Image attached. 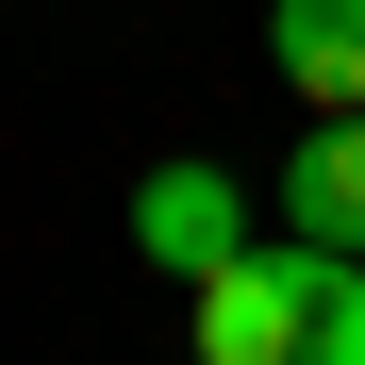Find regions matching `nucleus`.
<instances>
[{"label":"nucleus","instance_id":"f03ea898","mask_svg":"<svg viewBox=\"0 0 365 365\" xmlns=\"http://www.w3.org/2000/svg\"><path fill=\"white\" fill-rule=\"evenodd\" d=\"M133 250H150L166 282H216L232 250H266V232H250V182H232V166H200V150H182V166H150V182H133Z\"/></svg>","mask_w":365,"mask_h":365},{"label":"nucleus","instance_id":"f257e3e1","mask_svg":"<svg viewBox=\"0 0 365 365\" xmlns=\"http://www.w3.org/2000/svg\"><path fill=\"white\" fill-rule=\"evenodd\" d=\"M182 299H200V365H365V250L282 232V250H232Z\"/></svg>","mask_w":365,"mask_h":365},{"label":"nucleus","instance_id":"20e7f679","mask_svg":"<svg viewBox=\"0 0 365 365\" xmlns=\"http://www.w3.org/2000/svg\"><path fill=\"white\" fill-rule=\"evenodd\" d=\"M282 232H316V250H365V116H316V133L282 150Z\"/></svg>","mask_w":365,"mask_h":365},{"label":"nucleus","instance_id":"7ed1b4c3","mask_svg":"<svg viewBox=\"0 0 365 365\" xmlns=\"http://www.w3.org/2000/svg\"><path fill=\"white\" fill-rule=\"evenodd\" d=\"M266 67L316 116H365V0H266Z\"/></svg>","mask_w":365,"mask_h":365}]
</instances>
